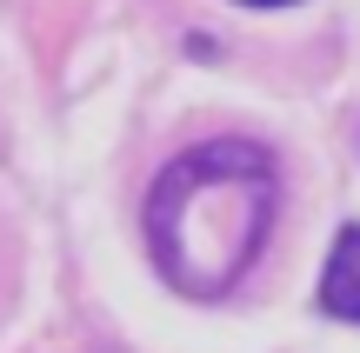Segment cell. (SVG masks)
<instances>
[{
  "instance_id": "cell-1",
  "label": "cell",
  "mask_w": 360,
  "mask_h": 353,
  "mask_svg": "<svg viewBox=\"0 0 360 353\" xmlns=\"http://www.w3.org/2000/svg\"><path fill=\"white\" fill-rule=\"evenodd\" d=\"M281 220V167L260 140H200L147 187V247L174 293L227 300Z\"/></svg>"
},
{
  "instance_id": "cell-2",
  "label": "cell",
  "mask_w": 360,
  "mask_h": 353,
  "mask_svg": "<svg viewBox=\"0 0 360 353\" xmlns=\"http://www.w3.org/2000/svg\"><path fill=\"white\" fill-rule=\"evenodd\" d=\"M321 314L360 327V227H340L321 267Z\"/></svg>"
},
{
  "instance_id": "cell-3",
  "label": "cell",
  "mask_w": 360,
  "mask_h": 353,
  "mask_svg": "<svg viewBox=\"0 0 360 353\" xmlns=\"http://www.w3.org/2000/svg\"><path fill=\"white\" fill-rule=\"evenodd\" d=\"M240 7H294V0H240Z\"/></svg>"
}]
</instances>
